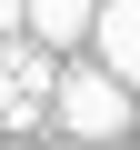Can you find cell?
<instances>
[{
  "instance_id": "obj_1",
  "label": "cell",
  "mask_w": 140,
  "mask_h": 150,
  "mask_svg": "<svg viewBox=\"0 0 140 150\" xmlns=\"http://www.w3.org/2000/svg\"><path fill=\"white\" fill-rule=\"evenodd\" d=\"M50 120H60V130H80V140H120V130H130V80H120L110 60H90V70H60Z\"/></svg>"
},
{
  "instance_id": "obj_2",
  "label": "cell",
  "mask_w": 140,
  "mask_h": 150,
  "mask_svg": "<svg viewBox=\"0 0 140 150\" xmlns=\"http://www.w3.org/2000/svg\"><path fill=\"white\" fill-rule=\"evenodd\" d=\"M90 50H100L120 80L140 90V0H100V20H90Z\"/></svg>"
},
{
  "instance_id": "obj_3",
  "label": "cell",
  "mask_w": 140,
  "mask_h": 150,
  "mask_svg": "<svg viewBox=\"0 0 140 150\" xmlns=\"http://www.w3.org/2000/svg\"><path fill=\"white\" fill-rule=\"evenodd\" d=\"M90 20H100V0H30V40H50V50L90 40Z\"/></svg>"
},
{
  "instance_id": "obj_4",
  "label": "cell",
  "mask_w": 140,
  "mask_h": 150,
  "mask_svg": "<svg viewBox=\"0 0 140 150\" xmlns=\"http://www.w3.org/2000/svg\"><path fill=\"white\" fill-rule=\"evenodd\" d=\"M0 120H10V130H40V120H50V100H30V90H20L10 50H0Z\"/></svg>"
},
{
  "instance_id": "obj_5",
  "label": "cell",
  "mask_w": 140,
  "mask_h": 150,
  "mask_svg": "<svg viewBox=\"0 0 140 150\" xmlns=\"http://www.w3.org/2000/svg\"><path fill=\"white\" fill-rule=\"evenodd\" d=\"M30 30V0H0V40H20Z\"/></svg>"
}]
</instances>
